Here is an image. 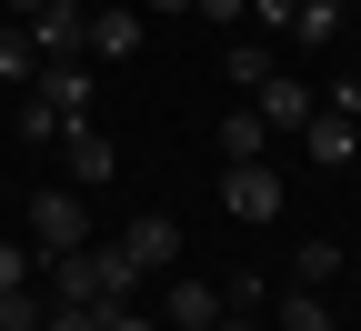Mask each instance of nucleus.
<instances>
[{
    "instance_id": "f257e3e1",
    "label": "nucleus",
    "mask_w": 361,
    "mask_h": 331,
    "mask_svg": "<svg viewBox=\"0 0 361 331\" xmlns=\"http://www.w3.org/2000/svg\"><path fill=\"white\" fill-rule=\"evenodd\" d=\"M130 251L121 241H80V251H61V261H40V291L51 301H80V311H111V301H130Z\"/></svg>"
},
{
    "instance_id": "f03ea898",
    "label": "nucleus",
    "mask_w": 361,
    "mask_h": 331,
    "mask_svg": "<svg viewBox=\"0 0 361 331\" xmlns=\"http://www.w3.org/2000/svg\"><path fill=\"white\" fill-rule=\"evenodd\" d=\"M90 241V191H71V181H51V191H30V251L61 261Z\"/></svg>"
},
{
    "instance_id": "7ed1b4c3",
    "label": "nucleus",
    "mask_w": 361,
    "mask_h": 331,
    "mask_svg": "<svg viewBox=\"0 0 361 331\" xmlns=\"http://www.w3.org/2000/svg\"><path fill=\"white\" fill-rule=\"evenodd\" d=\"M221 211H231V221H281V171H271V161H221Z\"/></svg>"
},
{
    "instance_id": "20e7f679",
    "label": "nucleus",
    "mask_w": 361,
    "mask_h": 331,
    "mask_svg": "<svg viewBox=\"0 0 361 331\" xmlns=\"http://www.w3.org/2000/svg\"><path fill=\"white\" fill-rule=\"evenodd\" d=\"M141 51V11H130V0H90V20H80V61H130Z\"/></svg>"
},
{
    "instance_id": "39448f33",
    "label": "nucleus",
    "mask_w": 361,
    "mask_h": 331,
    "mask_svg": "<svg viewBox=\"0 0 361 331\" xmlns=\"http://www.w3.org/2000/svg\"><path fill=\"white\" fill-rule=\"evenodd\" d=\"M221 311V281H201V271H171V291H161V331H211Z\"/></svg>"
},
{
    "instance_id": "423d86ee",
    "label": "nucleus",
    "mask_w": 361,
    "mask_h": 331,
    "mask_svg": "<svg viewBox=\"0 0 361 331\" xmlns=\"http://www.w3.org/2000/svg\"><path fill=\"white\" fill-rule=\"evenodd\" d=\"M30 90H40V101H51V121L71 131V121H90V90H101V80H90V61H40Z\"/></svg>"
},
{
    "instance_id": "0eeeda50",
    "label": "nucleus",
    "mask_w": 361,
    "mask_h": 331,
    "mask_svg": "<svg viewBox=\"0 0 361 331\" xmlns=\"http://www.w3.org/2000/svg\"><path fill=\"white\" fill-rule=\"evenodd\" d=\"M61 161H71V191H101V181L121 171V151H111L101 121H71V131H61Z\"/></svg>"
},
{
    "instance_id": "6e6552de",
    "label": "nucleus",
    "mask_w": 361,
    "mask_h": 331,
    "mask_svg": "<svg viewBox=\"0 0 361 331\" xmlns=\"http://www.w3.org/2000/svg\"><path fill=\"white\" fill-rule=\"evenodd\" d=\"M251 111H261V131H301L322 101H311V80H291L281 61H271V80H251Z\"/></svg>"
},
{
    "instance_id": "1a4fd4ad",
    "label": "nucleus",
    "mask_w": 361,
    "mask_h": 331,
    "mask_svg": "<svg viewBox=\"0 0 361 331\" xmlns=\"http://www.w3.org/2000/svg\"><path fill=\"white\" fill-rule=\"evenodd\" d=\"M301 151H311V171H351V161H361V121L311 111V121H301Z\"/></svg>"
},
{
    "instance_id": "9d476101",
    "label": "nucleus",
    "mask_w": 361,
    "mask_h": 331,
    "mask_svg": "<svg viewBox=\"0 0 361 331\" xmlns=\"http://www.w3.org/2000/svg\"><path fill=\"white\" fill-rule=\"evenodd\" d=\"M121 251H130V271H180V221L171 211H141L121 231Z\"/></svg>"
},
{
    "instance_id": "9b49d317",
    "label": "nucleus",
    "mask_w": 361,
    "mask_h": 331,
    "mask_svg": "<svg viewBox=\"0 0 361 331\" xmlns=\"http://www.w3.org/2000/svg\"><path fill=\"white\" fill-rule=\"evenodd\" d=\"M80 20H90L80 0H51V11H30L20 30H30V51H40V61H80Z\"/></svg>"
},
{
    "instance_id": "f8f14e48",
    "label": "nucleus",
    "mask_w": 361,
    "mask_h": 331,
    "mask_svg": "<svg viewBox=\"0 0 361 331\" xmlns=\"http://www.w3.org/2000/svg\"><path fill=\"white\" fill-rule=\"evenodd\" d=\"M271 331H341V321H331V301H322V291H301V281H291L281 311H271Z\"/></svg>"
},
{
    "instance_id": "ddd939ff",
    "label": "nucleus",
    "mask_w": 361,
    "mask_h": 331,
    "mask_svg": "<svg viewBox=\"0 0 361 331\" xmlns=\"http://www.w3.org/2000/svg\"><path fill=\"white\" fill-rule=\"evenodd\" d=\"M291 40H301V51H331V40H341V0H301V11H291Z\"/></svg>"
},
{
    "instance_id": "4468645a",
    "label": "nucleus",
    "mask_w": 361,
    "mask_h": 331,
    "mask_svg": "<svg viewBox=\"0 0 361 331\" xmlns=\"http://www.w3.org/2000/svg\"><path fill=\"white\" fill-rule=\"evenodd\" d=\"M261 140H271V131H261L251 101H241V111H221V161H261Z\"/></svg>"
},
{
    "instance_id": "2eb2a0df",
    "label": "nucleus",
    "mask_w": 361,
    "mask_h": 331,
    "mask_svg": "<svg viewBox=\"0 0 361 331\" xmlns=\"http://www.w3.org/2000/svg\"><path fill=\"white\" fill-rule=\"evenodd\" d=\"M221 80L251 101V80H271V40H231V51H221Z\"/></svg>"
},
{
    "instance_id": "dca6fc26",
    "label": "nucleus",
    "mask_w": 361,
    "mask_h": 331,
    "mask_svg": "<svg viewBox=\"0 0 361 331\" xmlns=\"http://www.w3.org/2000/svg\"><path fill=\"white\" fill-rule=\"evenodd\" d=\"M40 321H51V291H40V281L0 291V331H40Z\"/></svg>"
},
{
    "instance_id": "f3484780",
    "label": "nucleus",
    "mask_w": 361,
    "mask_h": 331,
    "mask_svg": "<svg viewBox=\"0 0 361 331\" xmlns=\"http://www.w3.org/2000/svg\"><path fill=\"white\" fill-rule=\"evenodd\" d=\"M40 71V51H30V30L11 20V30H0V80H30Z\"/></svg>"
},
{
    "instance_id": "a211bd4d",
    "label": "nucleus",
    "mask_w": 361,
    "mask_h": 331,
    "mask_svg": "<svg viewBox=\"0 0 361 331\" xmlns=\"http://www.w3.org/2000/svg\"><path fill=\"white\" fill-rule=\"evenodd\" d=\"M331 271H341V241H301V291H322Z\"/></svg>"
},
{
    "instance_id": "6ab92c4d",
    "label": "nucleus",
    "mask_w": 361,
    "mask_h": 331,
    "mask_svg": "<svg viewBox=\"0 0 361 331\" xmlns=\"http://www.w3.org/2000/svg\"><path fill=\"white\" fill-rule=\"evenodd\" d=\"M20 281H40V251L30 241H0V291H20Z\"/></svg>"
},
{
    "instance_id": "aec40b11",
    "label": "nucleus",
    "mask_w": 361,
    "mask_h": 331,
    "mask_svg": "<svg viewBox=\"0 0 361 331\" xmlns=\"http://www.w3.org/2000/svg\"><path fill=\"white\" fill-rule=\"evenodd\" d=\"M20 140H61V121H51V101H40V90L20 101Z\"/></svg>"
},
{
    "instance_id": "412c9836",
    "label": "nucleus",
    "mask_w": 361,
    "mask_h": 331,
    "mask_svg": "<svg viewBox=\"0 0 361 331\" xmlns=\"http://www.w3.org/2000/svg\"><path fill=\"white\" fill-rule=\"evenodd\" d=\"M101 331H161V311H141V301H111V311H101Z\"/></svg>"
},
{
    "instance_id": "4be33fe9",
    "label": "nucleus",
    "mask_w": 361,
    "mask_h": 331,
    "mask_svg": "<svg viewBox=\"0 0 361 331\" xmlns=\"http://www.w3.org/2000/svg\"><path fill=\"white\" fill-rule=\"evenodd\" d=\"M291 11H301V0H251V20H261V30H291Z\"/></svg>"
},
{
    "instance_id": "5701e85b",
    "label": "nucleus",
    "mask_w": 361,
    "mask_h": 331,
    "mask_svg": "<svg viewBox=\"0 0 361 331\" xmlns=\"http://www.w3.org/2000/svg\"><path fill=\"white\" fill-rule=\"evenodd\" d=\"M322 111H341V121H361V80H331V101Z\"/></svg>"
},
{
    "instance_id": "b1692460",
    "label": "nucleus",
    "mask_w": 361,
    "mask_h": 331,
    "mask_svg": "<svg viewBox=\"0 0 361 331\" xmlns=\"http://www.w3.org/2000/svg\"><path fill=\"white\" fill-rule=\"evenodd\" d=\"M191 11H201V20H221V30H231V20L251 11V0H191Z\"/></svg>"
},
{
    "instance_id": "393cba45",
    "label": "nucleus",
    "mask_w": 361,
    "mask_h": 331,
    "mask_svg": "<svg viewBox=\"0 0 361 331\" xmlns=\"http://www.w3.org/2000/svg\"><path fill=\"white\" fill-rule=\"evenodd\" d=\"M211 331H271V321H241V311H221V321H211Z\"/></svg>"
},
{
    "instance_id": "a878e982",
    "label": "nucleus",
    "mask_w": 361,
    "mask_h": 331,
    "mask_svg": "<svg viewBox=\"0 0 361 331\" xmlns=\"http://www.w3.org/2000/svg\"><path fill=\"white\" fill-rule=\"evenodd\" d=\"M0 11H11V20H30V11H51V0H0Z\"/></svg>"
},
{
    "instance_id": "bb28decb",
    "label": "nucleus",
    "mask_w": 361,
    "mask_h": 331,
    "mask_svg": "<svg viewBox=\"0 0 361 331\" xmlns=\"http://www.w3.org/2000/svg\"><path fill=\"white\" fill-rule=\"evenodd\" d=\"M141 11H191V0H141Z\"/></svg>"
},
{
    "instance_id": "cd10ccee",
    "label": "nucleus",
    "mask_w": 361,
    "mask_h": 331,
    "mask_svg": "<svg viewBox=\"0 0 361 331\" xmlns=\"http://www.w3.org/2000/svg\"><path fill=\"white\" fill-rule=\"evenodd\" d=\"M80 11H90V0H80Z\"/></svg>"
},
{
    "instance_id": "c85d7f7f",
    "label": "nucleus",
    "mask_w": 361,
    "mask_h": 331,
    "mask_svg": "<svg viewBox=\"0 0 361 331\" xmlns=\"http://www.w3.org/2000/svg\"><path fill=\"white\" fill-rule=\"evenodd\" d=\"M341 11H351V0H341Z\"/></svg>"
}]
</instances>
